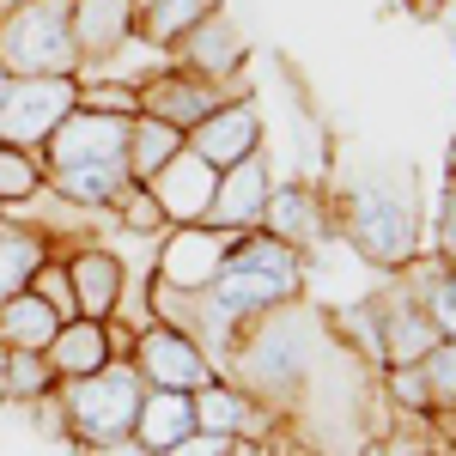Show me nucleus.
<instances>
[{
    "label": "nucleus",
    "instance_id": "nucleus-1",
    "mask_svg": "<svg viewBox=\"0 0 456 456\" xmlns=\"http://www.w3.org/2000/svg\"><path fill=\"white\" fill-rule=\"evenodd\" d=\"M329 347H335L329 316L311 311L305 298H292L281 311L244 322V335L219 359V378H232L274 420H286V414H305L311 408V389H316V371H322Z\"/></svg>",
    "mask_w": 456,
    "mask_h": 456
},
{
    "label": "nucleus",
    "instance_id": "nucleus-2",
    "mask_svg": "<svg viewBox=\"0 0 456 456\" xmlns=\"http://www.w3.org/2000/svg\"><path fill=\"white\" fill-rule=\"evenodd\" d=\"M335 232L347 238L371 268H408L420 256V213H414V189L408 176H365L353 183L335 208Z\"/></svg>",
    "mask_w": 456,
    "mask_h": 456
},
{
    "label": "nucleus",
    "instance_id": "nucleus-3",
    "mask_svg": "<svg viewBox=\"0 0 456 456\" xmlns=\"http://www.w3.org/2000/svg\"><path fill=\"white\" fill-rule=\"evenodd\" d=\"M0 68L12 79H79V43H73V0H19L0 12Z\"/></svg>",
    "mask_w": 456,
    "mask_h": 456
},
{
    "label": "nucleus",
    "instance_id": "nucleus-4",
    "mask_svg": "<svg viewBox=\"0 0 456 456\" xmlns=\"http://www.w3.org/2000/svg\"><path fill=\"white\" fill-rule=\"evenodd\" d=\"M61 395V414H68V444L86 451V444H110V438H134V414H141V371L116 353L104 371L92 378H73V384H55Z\"/></svg>",
    "mask_w": 456,
    "mask_h": 456
},
{
    "label": "nucleus",
    "instance_id": "nucleus-5",
    "mask_svg": "<svg viewBox=\"0 0 456 456\" xmlns=\"http://www.w3.org/2000/svg\"><path fill=\"white\" fill-rule=\"evenodd\" d=\"M128 365L141 371L146 389H183V395H195V389L219 378V365L208 359V347L195 341V335H183L171 322H141L134 329V341H128Z\"/></svg>",
    "mask_w": 456,
    "mask_h": 456
},
{
    "label": "nucleus",
    "instance_id": "nucleus-6",
    "mask_svg": "<svg viewBox=\"0 0 456 456\" xmlns=\"http://www.w3.org/2000/svg\"><path fill=\"white\" fill-rule=\"evenodd\" d=\"M79 104V79L55 73V79H12L6 86V104H0V141L43 152V141L55 134V122Z\"/></svg>",
    "mask_w": 456,
    "mask_h": 456
},
{
    "label": "nucleus",
    "instance_id": "nucleus-7",
    "mask_svg": "<svg viewBox=\"0 0 456 456\" xmlns=\"http://www.w3.org/2000/svg\"><path fill=\"white\" fill-rule=\"evenodd\" d=\"M134 98H141V116H159V122H171V128L189 134L208 110H219L225 98H249V92L244 86H213V79H201L189 68H165V73H141Z\"/></svg>",
    "mask_w": 456,
    "mask_h": 456
},
{
    "label": "nucleus",
    "instance_id": "nucleus-8",
    "mask_svg": "<svg viewBox=\"0 0 456 456\" xmlns=\"http://www.w3.org/2000/svg\"><path fill=\"white\" fill-rule=\"evenodd\" d=\"M128 122L134 116H104V110H86L73 104L61 122H55V134L43 141V171H61V165H92V159H122V146H128Z\"/></svg>",
    "mask_w": 456,
    "mask_h": 456
},
{
    "label": "nucleus",
    "instance_id": "nucleus-9",
    "mask_svg": "<svg viewBox=\"0 0 456 456\" xmlns=\"http://www.w3.org/2000/svg\"><path fill=\"white\" fill-rule=\"evenodd\" d=\"M232 249V232H213V225H171L159 238V268L152 286H171V292H208V281L219 274Z\"/></svg>",
    "mask_w": 456,
    "mask_h": 456
},
{
    "label": "nucleus",
    "instance_id": "nucleus-10",
    "mask_svg": "<svg viewBox=\"0 0 456 456\" xmlns=\"http://www.w3.org/2000/svg\"><path fill=\"white\" fill-rule=\"evenodd\" d=\"M195 408V432H213V438H232V444H256V438H281V420L244 395L232 378H208V384L189 395Z\"/></svg>",
    "mask_w": 456,
    "mask_h": 456
},
{
    "label": "nucleus",
    "instance_id": "nucleus-11",
    "mask_svg": "<svg viewBox=\"0 0 456 456\" xmlns=\"http://www.w3.org/2000/svg\"><path fill=\"white\" fill-rule=\"evenodd\" d=\"M183 146H189L195 159H208L213 171H232V165H244V159L262 152V110L249 104V98H225L219 110H208V116L183 134Z\"/></svg>",
    "mask_w": 456,
    "mask_h": 456
},
{
    "label": "nucleus",
    "instance_id": "nucleus-12",
    "mask_svg": "<svg viewBox=\"0 0 456 456\" xmlns=\"http://www.w3.org/2000/svg\"><path fill=\"white\" fill-rule=\"evenodd\" d=\"M256 232H268V238H281L286 249L311 256V249H322L329 232H335V208L322 201V189H311V183H274Z\"/></svg>",
    "mask_w": 456,
    "mask_h": 456
},
{
    "label": "nucleus",
    "instance_id": "nucleus-13",
    "mask_svg": "<svg viewBox=\"0 0 456 456\" xmlns=\"http://www.w3.org/2000/svg\"><path fill=\"white\" fill-rule=\"evenodd\" d=\"M171 55H176V68L201 73V79H213V86H244L249 37L238 31V19H232L225 6H213V12L183 37V43H176Z\"/></svg>",
    "mask_w": 456,
    "mask_h": 456
},
{
    "label": "nucleus",
    "instance_id": "nucleus-14",
    "mask_svg": "<svg viewBox=\"0 0 456 456\" xmlns=\"http://www.w3.org/2000/svg\"><path fill=\"white\" fill-rule=\"evenodd\" d=\"M61 268H68V286H73V311L92 316V322H110L128 298V268L122 256H110L104 244H79V249H61Z\"/></svg>",
    "mask_w": 456,
    "mask_h": 456
},
{
    "label": "nucleus",
    "instance_id": "nucleus-15",
    "mask_svg": "<svg viewBox=\"0 0 456 456\" xmlns=\"http://www.w3.org/2000/svg\"><path fill=\"white\" fill-rule=\"evenodd\" d=\"M116 353L128 359V341L116 335V316H110V322L73 316V322H61V329H55V341L43 347V359H49L55 384H73V378H92V371H104Z\"/></svg>",
    "mask_w": 456,
    "mask_h": 456
},
{
    "label": "nucleus",
    "instance_id": "nucleus-16",
    "mask_svg": "<svg viewBox=\"0 0 456 456\" xmlns=\"http://www.w3.org/2000/svg\"><path fill=\"white\" fill-rule=\"evenodd\" d=\"M134 6L141 0H73V43H79V79L110 68L134 43Z\"/></svg>",
    "mask_w": 456,
    "mask_h": 456
},
{
    "label": "nucleus",
    "instance_id": "nucleus-17",
    "mask_svg": "<svg viewBox=\"0 0 456 456\" xmlns=\"http://www.w3.org/2000/svg\"><path fill=\"white\" fill-rule=\"evenodd\" d=\"M268 189H274V171H268V159L256 152L244 165H232V171H219V189H213V208L201 225L213 232H256L262 225V208H268Z\"/></svg>",
    "mask_w": 456,
    "mask_h": 456
},
{
    "label": "nucleus",
    "instance_id": "nucleus-18",
    "mask_svg": "<svg viewBox=\"0 0 456 456\" xmlns=\"http://www.w3.org/2000/svg\"><path fill=\"white\" fill-rule=\"evenodd\" d=\"M146 189H152V201H159V213H165V225H201L208 208H213V189H219V171L183 146Z\"/></svg>",
    "mask_w": 456,
    "mask_h": 456
},
{
    "label": "nucleus",
    "instance_id": "nucleus-19",
    "mask_svg": "<svg viewBox=\"0 0 456 456\" xmlns=\"http://www.w3.org/2000/svg\"><path fill=\"white\" fill-rule=\"evenodd\" d=\"M378 322H384V365H426V353L444 335L426 322V311L408 298V286L395 281L389 292H378ZM378 365V371H384Z\"/></svg>",
    "mask_w": 456,
    "mask_h": 456
},
{
    "label": "nucleus",
    "instance_id": "nucleus-20",
    "mask_svg": "<svg viewBox=\"0 0 456 456\" xmlns=\"http://www.w3.org/2000/svg\"><path fill=\"white\" fill-rule=\"evenodd\" d=\"M128 183H134V176H128L122 159H92V165H61V171H49V195L68 201V208H79V213H110Z\"/></svg>",
    "mask_w": 456,
    "mask_h": 456
},
{
    "label": "nucleus",
    "instance_id": "nucleus-21",
    "mask_svg": "<svg viewBox=\"0 0 456 456\" xmlns=\"http://www.w3.org/2000/svg\"><path fill=\"white\" fill-rule=\"evenodd\" d=\"M213 6H219V0H141V6H134V43L159 49V55H171V49L208 19Z\"/></svg>",
    "mask_w": 456,
    "mask_h": 456
},
{
    "label": "nucleus",
    "instance_id": "nucleus-22",
    "mask_svg": "<svg viewBox=\"0 0 456 456\" xmlns=\"http://www.w3.org/2000/svg\"><path fill=\"white\" fill-rule=\"evenodd\" d=\"M55 256V238L43 232V225H19V219H6L0 225V305L12 298V292H25L31 274Z\"/></svg>",
    "mask_w": 456,
    "mask_h": 456
},
{
    "label": "nucleus",
    "instance_id": "nucleus-23",
    "mask_svg": "<svg viewBox=\"0 0 456 456\" xmlns=\"http://www.w3.org/2000/svg\"><path fill=\"white\" fill-rule=\"evenodd\" d=\"M195 432V408L183 389H146L141 395V414H134V438L146 451H171L176 438Z\"/></svg>",
    "mask_w": 456,
    "mask_h": 456
},
{
    "label": "nucleus",
    "instance_id": "nucleus-24",
    "mask_svg": "<svg viewBox=\"0 0 456 456\" xmlns=\"http://www.w3.org/2000/svg\"><path fill=\"white\" fill-rule=\"evenodd\" d=\"M55 329H61V316L49 311L37 292H12L0 305V347L6 353H43L55 341Z\"/></svg>",
    "mask_w": 456,
    "mask_h": 456
},
{
    "label": "nucleus",
    "instance_id": "nucleus-25",
    "mask_svg": "<svg viewBox=\"0 0 456 456\" xmlns=\"http://www.w3.org/2000/svg\"><path fill=\"white\" fill-rule=\"evenodd\" d=\"M176 152H183V128L171 122H159V116H134L128 122V146H122V165L134 183H152V176L171 165Z\"/></svg>",
    "mask_w": 456,
    "mask_h": 456
},
{
    "label": "nucleus",
    "instance_id": "nucleus-26",
    "mask_svg": "<svg viewBox=\"0 0 456 456\" xmlns=\"http://www.w3.org/2000/svg\"><path fill=\"white\" fill-rule=\"evenodd\" d=\"M43 189H49L43 159H37V152H25V146H6V141H0V208H6V213L31 208Z\"/></svg>",
    "mask_w": 456,
    "mask_h": 456
},
{
    "label": "nucleus",
    "instance_id": "nucleus-27",
    "mask_svg": "<svg viewBox=\"0 0 456 456\" xmlns=\"http://www.w3.org/2000/svg\"><path fill=\"white\" fill-rule=\"evenodd\" d=\"M378 389H384L389 408H395V414H408V420L438 414V395H432V384H426V365H384Z\"/></svg>",
    "mask_w": 456,
    "mask_h": 456
},
{
    "label": "nucleus",
    "instance_id": "nucleus-28",
    "mask_svg": "<svg viewBox=\"0 0 456 456\" xmlns=\"http://www.w3.org/2000/svg\"><path fill=\"white\" fill-rule=\"evenodd\" d=\"M55 389V371L43 353H6V384H0V408H31Z\"/></svg>",
    "mask_w": 456,
    "mask_h": 456
},
{
    "label": "nucleus",
    "instance_id": "nucleus-29",
    "mask_svg": "<svg viewBox=\"0 0 456 456\" xmlns=\"http://www.w3.org/2000/svg\"><path fill=\"white\" fill-rule=\"evenodd\" d=\"M116 225H122V232H134V238H152V244H159V238H165V232H171V225H165V213H159V201H152V189H146V183H128V189H122V195H116Z\"/></svg>",
    "mask_w": 456,
    "mask_h": 456
},
{
    "label": "nucleus",
    "instance_id": "nucleus-30",
    "mask_svg": "<svg viewBox=\"0 0 456 456\" xmlns=\"http://www.w3.org/2000/svg\"><path fill=\"white\" fill-rule=\"evenodd\" d=\"M25 292H37V298H43V305H49V311L61 316V322H73V286H68V268H61V244H55V256H49V262H43V268H37L31 274V286H25Z\"/></svg>",
    "mask_w": 456,
    "mask_h": 456
},
{
    "label": "nucleus",
    "instance_id": "nucleus-31",
    "mask_svg": "<svg viewBox=\"0 0 456 456\" xmlns=\"http://www.w3.org/2000/svg\"><path fill=\"white\" fill-rule=\"evenodd\" d=\"M79 104L86 110H104V116H141V98H134V79H104V86H92V79H79Z\"/></svg>",
    "mask_w": 456,
    "mask_h": 456
},
{
    "label": "nucleus",
    "instance_id": "nucleus-32",
    "mask_svg": "<svg viewBox=\"0 0 456 456\" xmlns=\"http://www.w3.org/2000/svg\"><path fill=\"white\" fill-rule=\"evenodd\" d=\"M426 384L438 395V408H456V341H438L426 353Z\"/></svg>",
    "mask_w": 456,
    "mask_h": 456
},
{
    "label": "nucleus",
    "instance_id": "nucleus-33",
    "mask_svg": "<svg viewBox=\"0 0 456 456\" xmlns=\"http://www.w3.org/2000/svg\"><path fill=\"white\" fill-rule=\"evenodd\" d=\"M19 414H31L37 432H43L49 444H68V414H61V395H55V389H49L43 402H31V408H19Z\"/></svg>",
    "mask_w": 456,
    "mask_h": 456
},
{
    "label": "nucleus",
    "instance_id": "nucleus-34",
    "mask_svg": "<svg viewBox=\"0 0 456 456\" xmlns=\"http://www.w3.org/2000/svg\"><path fill=\"white\" fill-rule=\"evenodd\" d=\"M232 451V438H213V432H189V438H176L171 451H152V456H225Z\"/></svg>",
    "mask_w": 456,
    "mask_h": 456
},
{
    "label": "nucleus",
    "instance_id": "nucleus-35",
    "mask_svg": "<svg viewBox=\"0 0 456 456\" xmlns=\"http://www.w3.org/2000/svg\"><path fill=\"white\" fill-rule=\"evenodd\" d=\"M438 256L456 262V183L444 189V208H438Z\"/></svg>",
    "mask_w": 456,
    "mask_h": 456
},
{
    "label": "nucleus",
    "instance_id": "nucleus-36",
    "mask_svg": "<svg viewBox=\"0 0 456 456\" xmlns=\"http://www.w3.org/2000/svg\"><path fill=\"white\" fill-rule=\"evenodd\" d=\"M79 456H152L141 438H110V444H86Z\"/></svg>",
    "mask_w": 456,
    "mask_h": 456
},
{
    "label": "nucleus",
    "instance_id": "nucleus-37",
    "mask_svg": "<svg viewBox=\"0 0 456 456\" xmlns=\"http://www.w3.org/2000/svg\"><path fill=\"white\" fill-rule=\"evenodd\" d=\"M225 456H281V438H256V444H232Z\"/></svg>",
    "mask_w": 456,
    "mask_h": 456
},
{
    "label": "nucleus",
    "instance_id": "nucleus-38",
    "mask_svg": "<svg viewBox=\"0 0 456 456\" xmlns=\"http://www.w3.org/2000/svg\"><path fill=\"white\" fill-rule=\"evenodd\" d=\"M402 6H408L414 19H438V12H444V0H402Z\"/></svg>",
    "mask_w": 456,
    "mask_h": 456
},
{
    "label": "nucleus",
    "instance_id": "nucleus-39",
    "mask_svg": "<svg viewBox=\"0 0 456 456\" xmlns=\"http://www.w3.org/2000/svg\"><path fill=\"white\" fill-rule=\"evenodd\" d=\"M6 86H12V73H6V68H0V104H6Z\"/></svg>",
    "mask_w": 456,
    "mask_h": 456
},
{
    "label": "nucleus",
    "instance_id": "nucleus-40",
    "mask_svg": "<svg viewBox=\"0 0 456 456\" xmlns=\"http://www.w3.org/2000/svg\"><path fill=\"white\" fill-rule=\"evenodd\" d=\"M0 384H6V347H0Z\"/></svg>",
    "mask_w": 456,
    "mask_h": 456
},
{
    "label": "nucleus",
    "instance_id": "nucleus-41",
    "mask_svg": "<svg viewBox=\"0 0 456 456\" xmlns=\"http://www.w3.org/2000/svg\"><path fill=\"white\" fill-rule=\"evenodd\" d=\"M451 171H456V152H451ZM451 183H456V176H451Z\"/></svg>",
    "mask_w": 456,
    "mask_h": 456
},
{
    "label": "nucleus",
    "instance_id": "nucleus-42",
    "mask_svg": "<svg viewBox=\"0 0 456 456\" xmlns=\"http://www.w3.org/2000/svg\"><path fill=\"white\" fill-rule=\"evenodd\" d=\"M451 456H456V438H451Z\"/></svg>",
    "mask_w": 456,
    "mask_h": 456
}]
</instances>
